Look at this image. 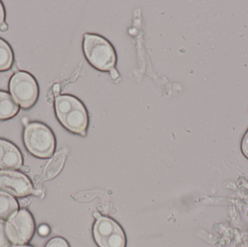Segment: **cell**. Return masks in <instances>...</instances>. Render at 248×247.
<instances>
[{"label": "cell", "instance_id": "1", "mask_svg": "<svg viewBox=\"0 0 248 247\" xmlns=\"http://www.w3.org/2000/svg\"><path fill=\"white\" fill-rule=\"evenodd\" d=\"M55 111L57 118L66 130L76 135L86 136L90 117L84 103L71 94L55 97Z\"/></svg>", "mask_w": 248, "mask_h": 247}, {"label": "cell", "instance_id": "2", "mask_svg": "<svg viewBox=\"0 0 248 247\" xmlns=\"http://www.w3.org/2000/svg\"><path fill=\"white\" fill-rule=\"evenodd\" d=\"M83 52L89 63L102 72H110L117 63L115 48L108 39L97 33L84 35Z\"/></svg>", "mask_w": 248, "mask_h": 247}, {"label": "cell", "instance_id": "3", "mask_svg": "<svg viewBox=\"0 0 248 247\" xmlns=\"http://www.w3.org/2000/svg\"><path fill=\"white\" fill-rule=\"evenodd\" d=\"M23 142L27 150L40 159L50 158L55 153L56 139L46 125L32 122L25 127Z\"/></svg>", "mask_w": 248, "mask_h": 247}, {"label": "cell", "instance_id": "4", "mask_svg": "<svg viewBox=\"0 0 248 247\" xmlns=\"http://www.w3.org/2000/svg\"><path fill=\"white\" fill-rule=\"evenodd\" d=\"M9 89L16 102L23 109L33 107L39 97V87L36 79L25 71H19L12 76Z\"/></svg>", "mask_w": 248, "mask_h": 247}, {"label": "cell", "instance_id": "5", "mask_svg": "<svg viewBox=\"0 0 248 247\" xmlns=\"http://www.w3.org/2000/svg\"><path fill=\"white\" fill-rule=\"evenodd\" d=\"M5 232L10 243L24 245L29 243L35 232L33 216L26 209L17 211L5 223Z\"/></svg>", "mask_w": 248, "mask_h": 247}, {"label": "cell", "instance_id": "6", "mask_svg": "<svg viewBox=\"0 0 248 247\" xmlns=\"http://www.w3.org/2000/svg\"><path fill=\"white\" fill-rule=\"evenodd\" d=\"M93 236L99 247H125L126 238L122 226L113 219L100 216L93 226Z\"/></svg>", "mask_w": 248, "mask_h": 247}, {"label": "cell", "instance_id": "7", "mask_svg": "<svg viewBox=\"0 0 248 247\" xmlns=\"http://www.w3.org/2000/svg\"><path fill=\"white\" fill-rule=\"evenodd\" d=\"M0 190L16 197H28L33 192V184L23 173L0 171Z\"/></svg>", "mask_w": 248, "mask_h": 247}, {"label": "cell", "instance_id": "8", "mask_svg": "<svg viewBox=\"0 0 248 247\" xmlns=\"http://www.w3.org/2000/svg\"><path fill=\"white\" fill-rule=\"evenodd\" d=\"M23 162V156L18 148L12 142L0 139V169H18Z\"/></svg>", "mask_w": 248, "mask_h": 247}, {"label": "cell", "instance_id": "9", "mask_svg": "<svg viewBox=\"0 0 248 247\" xmlns=\"http://www.w3.org/2000/svg\"><path fill=\"white\" fill-rule=\"evenodd\" d=\"M19 111L17 103L6 91H0V120L15 117Z\"/></svg>", "mask_w": 248, "mask_h": 247}, {"label": "cell", "instance_id": "10", "mask_svg": "<svg viewBox=\"0 0 248 247\" xmlns=\"http://www.w3.org/2000/svg\"><path fill=\"white\" fill-rule=\"evenodd\" d=\"M65 149L60 151L48 162L45 168L43 174L44 180H51L55 178L63 168L64 163L66 159Z\"/></svg>", "mask_w": 248, "mask_h": 247}, {"label": "cell", "instance_id": "11", "mask_svg": "<svg viewBox=\"0 0 248 247\" xmlns=\"http://www.w3.org/2000/svg\"><path fill=\"white\" fill-rule=\"evenodd\" d=\"M18 203L7 193L0 191V219H9L18 210Z\"/></svg>", "mask_w": 248, "mask_h": 247}, {"label": "cell", "instance_id": "12", "mask_svg": "<svg viewBox=\"0 0 248 247\" xmlns=\"http://www.w3.org/2000/svg\"><path fill=\"white\" fill-rule=\"evenodd\" d=\"M13 53L8 44L0 38V71H8L13 63Z\"/></svg>", "mask_w": 248, "mask_h": 247}, {"label": "cell", "instance_id": "13", "mask_svg": "<svg viewBox=\"0 0 248 247\" xmlns=\"http://www.w3.org/2000/svg\"><path fill=\"white\" fill-rule=\"evenodd\" d=\"M11 245L5 232V222L0 219V247H8Z\"/></svg>", "mask_w": 248, "mask_h": 247}, {"label": "cell", "instance_id": "14", "mask_svg": "<svg viewBox=\"0 0 248 247\" xmlns=\"http://www.w3.org/2000/svg\"><path fill=\"white\" fill-rule=\"evenodd\" d=\"M45 247H70V246L65 239L57 236L51 239Z\"/></svg>", "mask_w": 248, "mask_h": 247}, {"label": "cell", "instance_id": "15", "mask_svg": "<svg viewBox=\"0 0 248 247\" xmlns=\"http://www.w3.org/2000/svg\"><path fill=\"white\" fill-rule=\"evenodd\" d=\"M241 149L243 155L248 160V130L242 142Z\"/></svg>", "mask_w": 248, "mask_h": 247}, {"label": "cell", "instance_id": "16", "mask_svg": "<svg viewBox=\"0 0 248 247\" xmlns=\"http://www.w3.org/2000/svg\"><path fill=\"white\" fill-rule=\"evenodd\" d=\"M49 232H50V229H49V227L46 225H42V226H39V233L42 236H46L48 234H49Z\"/></svg>", "mask_w": 248, "mask_h": 247}, {"label": "cell", "instance_id": "17", "mask_svg": "<svg viewBox=\"0 0 248 247\" xmlns=\"http://www.w3.org/2000/svg\"><path fill=\"white\" fill-rule=\"evenodd\" d=\"M4 19H5V12H4V6H3L1 1H0V26L4 23Z\"/></svg>", "mask_w": 248, "mask_h": 247}, {"label": "cell", "instance_id": "18", "mask_svg": "<svg viewBox=\"0 0 248 247\" xmlns=\"http://www.w3.org/2000/svg\"><path fill=\"white\" fill-rule=\"evenodd\" d=\"M110 76H111V78L114 80L117 79V78L120 76V75H119V72H118L117 70H116V68H114V69L110 71Z\"/></svg>", "mask_w": 248, "mask_h": 247}, {"label": "cell", "instance_id": "19", "mask_svg": "<svg viewBox=\"0 0 248 247\" xmlns=\"http://www.w3.org/2000/svg\"><path fill=\"white\" fill-rule=\"evenodd\" d=\"M52 91H53L54 94L55 96H58V94H59L60 91H61V86L58 84H55V85L53 86V88H52Z\"/></svg>", "mask_w": 248, "mask_h": 247}, {"label": "cell", "instance_id": "20", "mask_svg": "<svg viewBox=\"0 0 248 247\" xmlns=\"http://www.w3.org/2000/svg\"><path fill=\"white\" fill-rule=\"evenodd\" d=\"M7 29H8V26H7L5 23H3V24L0 26V30H1V31L5 32Z\"/></svg>", "mask_w": 248, "mask_h": 247}, {"label": "cell", "instance_id": "21", "mask_svg": "<svg viewBox=\"0 0 248 247\" xmlns=\"http://www.w3.org/2000/svg\"><path fill=\"white\" fill-rule=\"evenodd\" d=\"M21 170L23 172L28 173L30 171V168H29V166H26H26H22Z\"/></svg>", "mask_w": 248, "mask_h": 247}, {"label": "cell", "instance_id": "22", "mask_svg": "<svg viewBox=\"0 0 248 247\" xmlns=\"http://www.w3.org/2000/svg\"><path fill=\"white\" fill-rule=\"evenodd\" d=\"M22 122H23V124H24L25 126H27V125L29 123V119H28L27 117H24V118H23Z\"/></svg>", "mask_w": 248, "mask_h": 247}, {"label": "cell", "instance_id": "23", "mask_svg": "<svg viewBox=\"0 0 248 247\" xmlns=\"http://www.w3.org/2000/svg\"><path fill=\"white\" fill-rule=\"evenodd\" d=\"M10 247H33L30 246V245H16V246H13Z\"/></svg>", "mask_w": 248, "mask_h": 247}, {"label": "cell", "instance_id": "24", "mask_svg": "<svg viewBox=\"0 0 248 247\" xmlns=\"http://www.w3.org/2000/svg\"><path fill=\"white\" fill-rule=\"evenodd\" d=\"M100 215L98 213H94V217L96 219L100 217Z\"/></svg>", "mask_w": 248, "mask_h": 247}]
</instances>
